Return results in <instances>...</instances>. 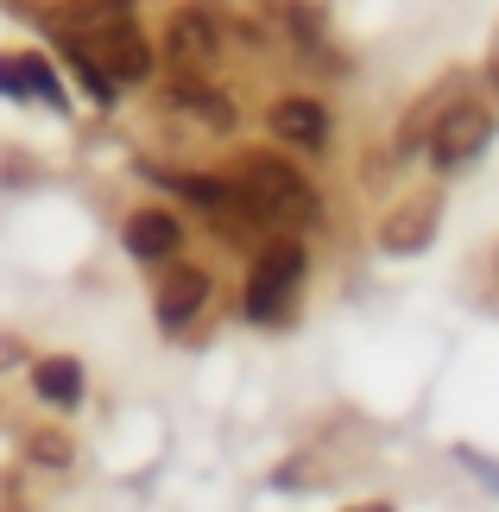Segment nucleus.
<instances>
[{"label":"nucleus","instance_id":"f257e3e1","mask_svg":"<svg viewBox=\"0 0 499 512\" xmlns=\"http://www.w3.org/2000/svg\"><path fill=\"white\" fill-rule=\"evenodd\" d=\"M234 184L247 190L253 215L266 222V234H304L323 215V196L285 152H241L234 159Z\"/></svg>","mask_w":499,"mask_h":512},{"label":"nucleus","instance_id":"f03ea898","mask_svg":"<svg viewBox=\"0 0 499 512\" xmlns=\"http://www.w3.org/2000/svg\"><path fill=\"white\" fill-rule=\"evenodd\" d=\"M462 95H468V70H449V76H436V83L424 89V95H417V102L405 108V121H398L392 133H386V140H379L373 152H367V184H379V190H386L392 184V177L398 171H405L411 159H424V152H430V133H436V121H443V114L455 108V102H462Z\"/></svg>","mask_w":499,"mask_h":512},{"label":"nucleus","instance_id":"7ed1b4c3","mask_svg":"<svg viewBox=\"0 0 499 512\" xmlns=\"http://www.w3.org/2000/svg\"><path fill=\"white\" fill-rule=\"evenodd\" d=\"M304 266H310V247L297 234H272V241L253 247V266H247V285H241V317L247 323H285L291 304H297V285H304Z\"/></svg>","mask_w":499,"mask_h":512},{"label":"nucleus","instance_id":"20e7f679","mask_svg":"<svg viewBox=\"0 0 499 512\" xmlns=\"http://www.w3.org/2000/svg\"><path fill=\"white\" fill-rule=\"evenodd\" d=\"M436 228H443V184H417L386 203V215L373 222V247L386 260H417L436 241Z\"/></svg>","mask_w":499,"mask_h":512},{"label":"nucleus","instance_id":"39448f33","mask_svg":"<svg viewBox=\"0 0 499 512\" xmlns=\"http://www.w3.org/2000/svg\"><path fill=\"white\" fill-rule=\"evenodd\" d=\"M493 133H499V114H493V102H481V95H462L443 121H436V133H430V152L424 159L436 165V171H462V165H474L481 152L493 146Z\"/></svg>","mask_w":499,"mask_h":512},{"label":"nucleus","instance_id":"423d86ee","mask_svg":"<svg viewBox=\"0 0 499 512\" xmlns=\"http://www.w3.org/2000/svg\"><path fill=\"white\" fill-rule=\"evenodd\" d=\"M83 45L95 51V64L114 76V89L146 83L152 64H158V51H152V38H146L139 19H121V26H102V32H83Z\"/></svg>","mask_w":499,"mask_h":512},{"label":"nucleus","instance_id":"0eeeda50","mask_svg":"<svg viewBox=\"0 0 499 512\" xmlns=\"http://www.w3.org/2000/svg\"><path fill=\"white\" fill-rule=\"evenodd\" d=\"M165 57L171 70H215V57H222V19L209 7H177L165 19Z\"/></svg>","mask_w":499,"mask_h":512},{"label":"nucleus","instance_id":"6e6552de","mask_svg":"<svg viewBox=\"0 0 499 512\" xmlns=\"http://www.w3.org/2000/svg\"><path fill=\"white\" fill-rule=\"evenodd\" d=\"M209 291H215V279H209L203 266H184V260H171V266H165V279H158V291H152V317H158V329H165V336H177V329H190L196 317H203Z\"/></svg>","mask_w":499,"mask_h":512},{"label":"nucleus","instance_id":"1a4fd4ad","mask_svg":"<svg viewBox=\"0 0 499 512\" xmlns=\"http://www.w3.org/2000/svg\"><path fill=\"white\" fill-rule=\"evenodd\" d=\"M266 133L278 146L291 152H329V108L316 102V95H278V102L266 108Z\"/></svg>","mask_w":499,"mask_h":512},{"label":"nucleus","instance_id":"9d476101","mask_svg":"<svg viewBox=\"0 0 499 512\" xmlns=\"http://www.w3.org/2000/svg\"><path fill=\"white\" fill-rule=\"evenodd\" d=\"M266 13H272V26L291 51H304L310 64H323V70H342V51L329 45V26L310 0H266Z\"/></svg>","mask_w":499,"mask_h":512},{"label":"nucleus","instance_id":"9b49d317","mask_svg":"<svg viewBox=\"0 0 499 512\" xmlns=\"http://www.w3.org/2000/svg\"><path fill=\"white\" fill-rule=\"evenodd\" d=\"M121 247L139 266H171L177 247H184V222H177L171 209H133L121 222Z\"/></svg>","mask_w":499,"mask_h":512},{"label":"nucleus","instance_id":"f8f14e48","mask_svg":"<svg viewBox=\"0 0 499 512\" xmlns=\"http://www.w3.org/2000/svg\"><path fill=\"white\" fill-rule=\"evenodd\" d=\"M165 102H171L177 114H190V121L215 127V133H228V127H234V102H228V89H215L203 70H171Z\"/></svg>","mask_w":499,"mask_h":512},{"label":"nucleus","instance_id":"ddd939ff","mask_svg":"<svg viewBox=\"0 0 499 512\" xmlns=\"http://www.w3.org/2000/svg\"><path fill=\"white\" fill-rule=\"evenodd\" d=\"M51 38H57V57L70 64V76L83 83V95H89L95 108H114V102H121V89H114V76H108L102 64H95V51L83 45V32H70V26H51Z\"/></svg>","mask_w":499,"mask_h":512},{"label":"nucleus","instance_id":"4468645a","mask_svg":"<svg viewBox=\"0 0 499 512\" xmlns=\"http://www.w3.org/2000/svg\"><path fill=\"white\" fill-rule=\"evenodd\" d=\"M32 392L45 405H57V411H76L83 392H89L83 361H76V354H45V361H32Z\"/></svg>","mask_w":499,"mask_h":512},{"label":"nucleus","instance_id":"2eb2a0df","mask_svg":"<svg viewBox=\"0 0 499 512\" xmlns=\"http://www.w3.org/2000/svg\"><path fill=\"white\" fill-rule=\"evenodd\" d=\"M139 0H64V13L51 19V26H70V32H102V26H121L133 19Z\"/></svg>","mask_w":499,"mask_h":512},{"label":"nucleus","instance_id":"dca6fc26","mask_svg":"<svg viewBox=\"0 0 499 512\" xmlns=\"http://www.w3.org/2000/svg\"><path fill=\"white\" fill-rule=\"evenodd\" d=\"M19 76H26V95H32V102H45L51 114H70V89L57 83V70H51L38 51H26V57H19Z\"/></svg>","mask_w":499,"mask_h":512},{"label":"nucleus","instance_id":"f3484780","mask_svg":"<svg viewBox=\"0 0 499 512\" xmlns=\"http://www.w3.org/2000/svg\"><path fill=\"white\" fill-rule=\"evenodd\" d=\"M32 462H45V468H70V437H57V430H38V437H32Z\"/></svg>","mask_w":499,"mask_h":512},{"label":"nucleus","instance_id":"a211bd4d","mask_svg":"<svg viewBox=\"0 0 499 512\" xmlns=\"http://www.w3.org/2000/svg\"><path fill=\"white\" fill-rule=\"evenodd\" d=\"M0 102H26V76H19V57L0 51Z\"/></svg>","mask_w":499,"mask_h":512},{"label":"nucleus","instance_id":"6ab92c4d","mask_svg":"<svg viewBox=\"0 0 499 512\" xmlns=\"http://www.w3.org/2000/svg\"><path fill=\"white\" fill-rule=\"evenodd\" d=\"M487 83H493V95H499V32H493V51H487Z\"/></svg>","mask_w":499,"mask_h":512},{"label":"nucleus","instance_id":"aec40b11","mask_svg":"<svg viewBox=\"0 0 499 512\" xmlns=\"http://www.w3.org/2000/svg\"><path fill=\"white\" fill-rule=\"evenodd\" d=\"M342 512H398L392 500H361V506H342Z\"/></svg>","mask_w":499,"mask_h":512}]
</instances>
